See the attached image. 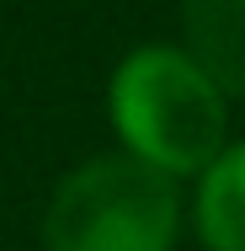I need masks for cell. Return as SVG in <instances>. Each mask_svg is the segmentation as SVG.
<instances>
[{
    "mask_svg": "<svg viewBox=\"0 0 245 251\" xmlns=\"http://www.w3.org/2000/svg\"><path fill=\"white\" fill-rule=\"evenodd\" d=\"M107 118L123 150L165 176H197L229 145V97L176 43H139L107 80Z\"/></svg>",
    "mask_w": 245,
    "mask_h": 251,
    "instance_id": "1",
    "label": "cell"
},
{
    "mask_svg": "<svg viewBox=\"0 0 245 251\" xmlns=\"http://www.w3.org/2000/svg\"><path fill=\"white\" fill-rule=\"evenodd\" d=\"M181 187L139 155L80 160L43 214V251H176Z\"/></svg>",
    "mask_w": 245,
    "mask_h": 251,
    "instance_id": "2",
    "label": "cell"
},
{
    "mask_svg": "<svg viewBox=\"0 0 245 251\" xmlns=\"http://www.w3.org/2000/svg\"><path fill=\"white\" fill-rule=\"evenodd\" d=\"M187 53L213 75L224 97L245 101V0H187Z\"/></svg>",
    "mask_w": 245,
    "mask_h": 251,
    "instance_id": "3",
    "label": "cell"
},
{
    "mask_svg": "<svg viewBox=\"0 0 245 251\" xmlns=\"http://www.w3.org/2000/svg\"><path fill=\"white\" fill-rule=\"evenodd\" d=\"M192 225L208 251H245V139L224 145L197 171Z\"/></svg>",
    "mask_w": 245,
    "mask_h": 251,
    "instance_id": "4",
    "label": "cell"
}]
</instances>
